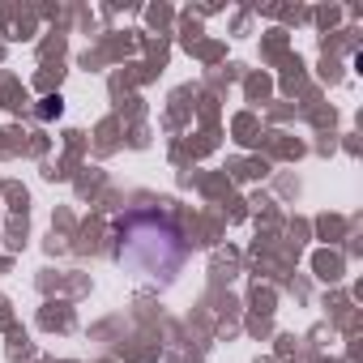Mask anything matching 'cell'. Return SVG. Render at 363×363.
<instances>
[{
  "instance_id": "cell-1",
  "label": "cell",
  "mask_w": 363,
  "mask_h": 363,
  "mask_svg": "<svg viewBox=\"0 0 363 363\" xmlns=\"http://www.w3.org/2000/svg\"><path fill=\"white\" fill-rule=\"evenodd\" d=\"M116 257L137 269L141 278H154V282H171V274L184 265V240L179 231L158 218V214H133L124 227H120V248Z\"/></svg>"
}]
</instances>
